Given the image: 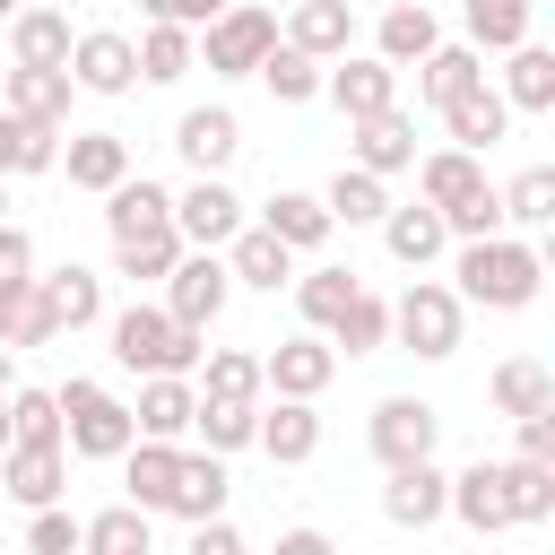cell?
I'll use <instances>...</instances> for the list:
<instances>
[{"label": "cell", "instance_id": "obj_7", "mask_svg": "<svg viewBox=\"0 0 555 555\" xmlns=\"http://www.w3.org/2000/svg\"><path fill=\"white\" fill-rule=\"evenodd\" d=\"M0 104H9L17 121H61V113H69V61H17Z\"/></svg>", "mask_w": 555, "mask_h": 555}, {"label": "cell", "instance_id": "obj_44", "mask_svg": "<svg viewBox=\"0 0 555 555\" xmlns=\"http://www.w3.org/2000/svg\"><path fill=\"white\" fill-rule=\"evenodd\" d=\"M225 278H251V286H278V278H286V243H278L269 225H260V234H243V243H234V269H225Z\"/></svg>", "mask_w": 555, "mask_h": 555}, {"label": "cell", "instance_id": "obj_45", "mask_svg": "<svg viewBox=\"0 0 555 555\" xmlns=\"http://www.w3.org/2000/svg\"><path fill=\"white\" fill-rule=\"evenodd\" d=\"M468 35L477 43H520L529 35V0H468Z\"/></svg>", "mask_w": 555, "mask_h": 555}, {"label": "cell", "instance_id": "obj_30", "mask_svg": "<svg viewBox=\"0 0 555 555\" xmlns=\"http://www.w3.org/2000/svg\"><path fill=\"white\" fill-rule=\"evenodd\" d=\"M494 408H503V416H529V408H555V382H546V364H529V356H512V364L494 373Z\"/></svg>", "mask_w": 555, "mask_h": 555}, {"label": "cell", "instance_id": "obj_3", "mask_svg": "<svg viewBox=\"0 0 555 555\" xmlns=\"http://www.w3.org/2000/svg\"><path fill=\"white\" fill-rule=\"evenodd\" d=\"M61 399V416H69V442L87 451V460H113V451H130V408L121 399H104L95 382H69V390H52Z\"/></svg>", "mask_w": 555, "mask_h": 555}, {"label": "cell", "instance_id": "obj_43", "mask_svg": "<svg viewBox=\"0 0 555 555\" xmlns=\"http://www.w3.org/2000/svg\"><path fill=\"white\" fill-rule=\"evenodd\" d=\"M546 512H555V468L520 451L512 460V520H546Z\"/></svg>", "mask_w": 555, "mask_h": 555}, {"label": "cell", "instance_id": "obj_2", "mask_svg": "<svg viewBox=\"0 0 555 555\" xmlns=\"http://www.w3.org/2000/svg\"><path fill=\"white\" fill-rule=\"evenodd\" d=\"M460 295H477V304H529L538 295V251L529 243H503V234H468Z\"/></svg>", "mask_w": 555, "mask_h": 555}, {"label": "cell", "instance_id": "obj_5", "mask_svg": "<svg viewBox=\"0 0 555 555\" xmlns=\"http://www.w3.org/2000/svg\"><path fill=\"white\" fill-rule=\"evenodd\" d=\"M269 43H278V17L269 9H217L208 17V69H251Z\"/></svg>", "mask_w": 555, "mask_h": 555}, {"label": "cell", "instance_id": "obj_20", "mask_svg": "<svg viewBox=\"0 0 555 555\" xmlns=\"http://www.w3.org/2000/svg\"><path fill=\"white\" fill-rule=\"evenodd\" d=\"M330 95H338L347 121H356V113H382V104H399V69H390V61H347V69L330 78Z\"/></svg>", "mask_w": 555, "mask_h": 555}, {"label": "cell", "instance_id": "obj_59", "mask_svg": "<svg viewBox=\"0 0 555 555\" xmlns=\"http://www.w3.org/2000/svg\"><path fill=\"white\" fill-rule=\"evenodd\" d=\"M0 208H9V191H0Z\"/></svg>", "mask_w": 555, "mask_h": 555}, {"label": "cell", "instance_id": "obj_37", "mask_svg": "<svg viewBox=\"0 0 555 555\" xmlns=\"http://www.w3.org/2000/svg\"><path fill=\"white\" fill-rule=\"evenodd\" d=\"M546 95H555V52L520 43V52H512V78H503V104H529V113H538Z\"/></svg>", "mask_w": 555, "mask_h": 555}, {"label": "cell", "instance_id": "obj_29", "mask_svg": "<svg viewBox=\"0 0 555 555\" xmlns=\"http://www.w3.org/2000/svg\"><path fill=\"white\" fill-rule=\"evenodd\" d=\"M347 35H356L347 0H304L295 26H286V43H304V52H347Z\"/></svg>", "mask_w": 555, "mask_h": 555}, {"label": "cell", "instance_id": "obj_27", "mask_svg": "<svg viewBox=\"0 0 555 555\" xmlns=\"http://www.w3.org/2000/svg\"><path fill=\"white\" fill-rule=\"evenodd\" d=\"M165 503L173 512H217L225 503V468H217V451H199V460H173V486H165Z\"/></svg>", "mask_w": 555, "mask_h": 555}, {"label": "cell", "instance_id": "obj_28", "mask_svg": "<svg viewBox=\"0 0 555 555\" xmlns=\"http://www.w3.org/2000/svg\"><path fill=\"white\" fill-rule=\"evenodd\" d=\"M416 182H425V199H434V208H460L468 191H486V173H477V156H468V147L425 156V173H416Z\"/></svg>", "mask_w": 555, "mask_h": 555}, {"label": "cell", "instance_id": "obj_10", "mask_svg": "<svg viewBox=\"0 0 555 555\" xmlns=\"http://www.w3.org/2000/svg\"><path fill=\"white\" fill-rule=\"evenodd\" d=\"M373 451L399 468V460H425L434 451V408L425 399H382L373 408Z\"/></svg>", "mask_w": 555, "mask_h": 555}, {"label": "cell", "instance_id": "obj_46", "mask_svg": "<svg viewBox=\"0 0 555 555\" xmlns=\"http://www.w3.org/2000/svg\"><path fill=\"white\" fill-rule=\"evenodd\" d=\"M503 217H520V225H546V217H555V173H546V165H529V173L503 191Z\"/></svg>", "mask_w": 555, "mask_h": 555}, {"label": "cell", "instance_id": "obj_58", "mask_svg": "<svg viewBox=\"0 0 555 555\" xmlns=\"http://www.w3.org/2000/svg\"><path fill=\"white\" fill-rule=\"evenodd\" d=\"M0 17H17V0H0Z\"/></svg>", "mask_w": 555, "mask_h": 555}, {"label": "cell", "instance_id": "obj_56", "mask_svg": "<svg viewBox=\"0 0 555 555\" xmlns=\"http://www.w3.org/2000/svg\"><path fill=\"white\" fill-rule=\"evenodd\" d=\"M0 442H9V399H0Z\"/></svg>", "mask_w": 555, "mask_h": 555}, {"label": "cell", "instance_id": "obj_55", "mask_svg": "<svg viewBox=\"0 0 555 555\" xmlns=\"http://www.w3.org/2000/svg\"><path fill=\"white\" fill-rule=\"evenodd\" d=\"M199 555H234V529H225V520H208V512H199Z\"/></svg>", "mask_w": 555, "mask_h": 555}, {"label": "cell", "instance_id": "obj_14", "mask_svg": "<svg viewBox=\"0 0 555 555\" xmlns=\"http://www.w3.org/2000/svg\"><path fill=\"white\" fill-rule=\"evenodd\" d=\"M451 503H460L468 529H503V520H512V468H503V460H477V468L451 486Z\"/></svg>", "mask_w": 555, "mask_h": 555}, {"label": "cell", "instance_id": "obj_53", "mask_svg": "<svg viewBox=\"0 0 555 555\" xmlns=\"http://www.w3.org/2000/svg\"><path fill=\"white\" fill-rule=\"evenodd\" d=\"M147 17H173V26H191V17H217L225 0H139Z\"/></svg>", "mask_w": 555, "mask_h": 555}, {"label": "cell", "instance_id": "obj_50", "mask_svg": "<svg viewBox=\"0 0 555 555\" xmlns=\"http://www.w3.org/2000/svg\"><path fill=\"white\" fill-rule=\"evenodd\" d=\"M494 217H503V199H494V191H468L460 208H442V225H460V234H494Z\"/></svg>", "mask_w": 555, "mask_h": 555}, {"label": "cell", "instance_id": "obj_26", "mask_svg": "<svg viewBox=\"0 0 555 555\" xmlns=\"http://www.w3.org/2000/svg\"><path fill=\"white\" fill-rule=\"evenodd\" d=\"M330 225H338V217H330V208H321L312 191H278V199H269V234H278L286 251H304V243H321Z\"/></svg>", "mask_w": 555, "mask_h": 555}, {"label": "cell", "instance_id": "obj_15", "mask_svg": "<svg viewBox=\"0 0 555 555\" xmlns=\"http://www.w3.org/2000/svg\"><path fill=\"white\" fill-rule=\"evenodd\" d=\"M330 373H338V356H330L321 338H286V347H278V356L260 364V382H278L286 399H312V390H321Z\"/></svg>", "mask_w": 555, "mask_h": 555}, {"label": "cell", "instance_id": "obj_24", "mask_svg": "<svg viewBox=\"0 0 555 555\" xmlns=\"http://www.w3.org/2000/svg\"><path fill=\"white\" fill-rule=\"evenodd\" d=\"M130 173V147L113 139V130H78L69 139V182H87V191H113Z\"/></svg>", "mask_w": 555, "mask_h": 555}, {"label": "cell", "instance_id": "obj_23", "mask_svg": "<svg viewBox=\"0 0 555 555\" xmlns=\"http://www.w3.org/2000/svg\"><path fill=\"white\" fill-rule=\"evenodd\" d=\"M251 69L269 78V95H278V104H304V95L321 87V52H304V43H269Z\"/></svg>", "mask_w": 555, "mask_h": 555}, {"label": "cell", "instance_id": "obj_35", "mask_svg": "<svg viewBox=\"0 0 555 555\" xmlns=\"http://www.w3.org/2000/svg\"><path fill=\"white\" fill-rule=\"evenodd\" d=\"M191 69V35L173 26V17H156L147 35H139V78H182Z\"/></svg>", "mask_w": 555, "mask_h": 555}, {"label": "cell", "instance_id": "obj_49", "mask_svg": "<svg viewBox=\"0 0 555 555\" xmlns=\"http://www.w3.org/2000/svg\"><path fill=\"white\" fill-rule=\"evenodd\" d=\"M295 295H304V321H330V312H338V304L356 295V269H312V278H304Z\"/></svg>", "mask_w": 555, "mask_h": 555}, {"label": "cell", "instance_id": "obj_18", "mask_svg": "<svg viewBox=\"0 0 555 555\" xmlns=\"http://www.w3.org/2000/svg\"><path fill=\"white\" fill-rule=\"evenodd\" d=\"M251 434L269 442V460H312V442H321V416H312L304 399H278V408H260V416H251Z\"/></svg>", "mask_w": 555, "mask_h": 555}, {"label": "cell", "instance_id": "obj_16", "mask_svg": "<svg viewBox=\"0 0 555 555\" xmlns=\"http://www.w3.org/2000/svg\"><path fill=\"white\" fill-rule=\"evenodd\" d=\"M234 139H243V130H234V113H225V104H199V113H182V130H173V147H182L199 173H217V165L234 156Z\"/></svg>", "mask_w": 555, "mask_h": 555}, {"label": "cell", "instance_id": "obj_42", "mask_svg": "<svg viewBox=\"0 0 555 555\" xmlns=\"http://www.w3.org/2000/svg\"><path fill=\"white\" fill-rule=\"evenodd\" d=\"M9 434L17 442H61V399L52 390H9Z\"/></svg>", "mask_w": 555, "mask_h": 555}, {"label": "cell", "instance_id": "obj_1", "mask_svg": "<svg viewBox=\"0 0 555 555\" xmlns=\"http://www.w3.org/2000/svg\"><path fill=\"white\" fill-rule=\"evenodd\" d=\"M113 356H121L130 373H182V364L199 356V330L173 321L165 304H130V312L113 321Z\"/></svg>", "mask_w": 555, "mask_h": 555}, {"label": "cell", "instance_id": "obj_34", "mask_svg": "<svg viewBox=\"0 0 555 555\" xmlns=\"http://www.w3.org/2000/svg\"><path fill=\"white\" fill-rule=\"evenodd\" d=\"M251 399H191V425L208 434V451H234V442H251Z\"/></svg>", "mask_w": 555, "mask_h": 555}, {"label": "cell", "instance_id": "obj_21", "mask_svg": "<svg viewBox=\"0 0 555 555\" xmlns=\"http://www.w3.org/2000/svg\"><path fill=\"white\" fill-rule=\"evenodd\" d=\"M35 295L52 304V330H78V321H95V304H104V286H95L78 260H69V269H43V278H35Z\"/></svg>", "mask_w": 555, "mask_h": 555}, {"label": "cell", "instance_id": "obj_13", "mask_svg": "<svg viewBox=\"0 0 555 555\" xmlns=\"http://www.w3.org/2000/svg\"><path fill=\"white\" fill-rule=\"evenodd\" d=\"M442 121H451V139H460V147H494V139H503V121H512V104L477 78V87L442 95Z\"/></svg>", "mask_w": 555, "mask_h": 555}, {"label": "cell", "instance_id": "obj_54", "mask_svg": "<svg viewBox=\"0 0 555 555\" xmlns=\"http://www.w3.org/2000/svg\"><path fill=\"white\" fill-rule=\"evenodd\" d=\"M17 147H26V121L0 104V173H17Z\"/></svg>", "mask_w": 555, "mask_h": 555}, {"label": "cell", "instance_id": "obj_32", "mask_svg": "<svg viewBox=\"0 0 555 555\" xmlns=\"http://www.w3.org/2000/svg\"><path fill=\"white\" fill-rule=\"evenodd\" d=\"M0 338H9V347L52 338V304L35 295V278H26V286H0Z\"/></svg>", "mask_w": 555, "mask_h": 555}, {"label": "cell", "instance_id": "obj_51", "mask_svg": "<svg viewBox=\"0 0 555 555\" xmlns=\"http://www.w3.org/2000/svg\"><path fill=\"white\" fill-rule=\"evenodd\" d=\"M26 546H35V555H69V546H78V520H69V512H35Z\"/></svg>", "mask_w": 555, "mask_h": 555}, {"label": "cell", "instance_id": "obj_36", "mask_svg": "<svg viewBox=\"0 0 555 555\" xmlns=\"http://www.w3.org/2000/svg\"><path fill=\"white\" fill-rule=\"evenodd\" d=\"M477 78H486V61H477V52H460V43H434V52H425V78H416V87H425V95L442 104V95H460V87H477Z\"/></svg>", "mask_w": 555, "mask_h": 555}, {"label": "cell", "instance_id": "obj_11", "mask_svg": "<svg viewBox=\"0 0 555 555\" xmlns=\"http://www.w3.org/2000/svg\"><path fill=\"white\" fill-rule=\"evenodd\" d=\"M0 486L17 494V503H52L61 494V442H0Z\"/></svg>", "mask_w": 555, "mask_h": 555}, {"label": "cell", "instance_id": "obj_8", "mask_svg": "<svg viewBox=\"0 0 555 555\" xmlns=\"http://www.w3.org/2000/svg\"><path fill=\"white\" fill-rule=\"evenodd\" d=\"M165 278H173V295H165V312H173V321H191V330H199V321H217V304H225V260H217L208 243H199V260H173Z\"/></svg>", "mask_w": 555, "mask_h": 555}, {"label": "cell", "instance_id": "obj_25", "mask_svg": "<svg viewBox=\"0 0 555 555\" xmlns=\"http://www.w3.org/2000/svg\"><path fill=\"white\" fill-rule=\"evenodd\" d=\"M130 425H139V434H182V425H191V382H182V373H147Z\"/></svg>", "mask_w": 555, "mask_h": 555}, {"label": "cell", "instance_id": "obj_40", "mask_svg": "<svg viewBox=\"0 0 555 555\" xmlns=\"http://www.w3.org/2000/svg\"><path fill=\"white\" fill-rule=\"evenodd\" d=\"M321 208L356 225V217H382L390 199H382V173H373V165H356V173H338V182H330V199H321Z\"/></svg>", "mask_w": 555, "mask_h": 555}, {"label": "cell", "instance_id": "obj_41", "mask_svg": "<svg viewBox=\"0 0 555 555\" xmlns=\"http://www.w3.org/2000/svg\"><path fill=\"white\" fill-rule=\"evenodd\" d=\"M113 251H121V278H165L182 243H173V225H147V234H121Z\"/></svg>", "mask_w": 555, "mask_h": 555}, {"label": "cell", "instance_id": "obj_47", "mask_svg": "<svg viewBox=\"0 0 555 555\" xmlns=\"http://www.w3.org/2000/svg\"><path fill=\"white\" fill-rule=\"evenodd\" d=\"M330 321H338V347H382V330H390V312H382L364 286H356V295H347Z\"/></svg>", "mask_w": 555, "mask_h": 555}, {"label": "cell", "instance_id": "obj_4", "mask_svg": "<svg viewBox=\"0 0 555 555\" xmlns=\"http://www.w3.org/2000/svg\"><path fill=\"white\" fill-rule=\"evenodd\" d=\"M399 338L416 356H451L460 347V295L451 286H408L399 295Z\"/></svg>", "mask_w": 555, "mask_h": 555}, {"label": "cell", "instance_id": "obj_19", "mask_svg": "<svg viewBox=\"0 0 555 555\" xmlns=\"http://www.w3.org/2000/svg\"><path fill=\"white\" fill-rule=\"evenodd\" d=\"M382 503H390V520L425 529V520L442 512V477H434V451H425V460H399V468H390V494H382Z\"/></svg>", "mask_w": 555, "mask_h": 555}, {"label": "cell", "instance_id": "obj_12", "mask_svg": "<svg viewBox=\"0 0 555 555\" xmlns=\"http://www.w3.org/2000/svg\"><path fill=\"white\" fill-rule=\"evenodd\" d=\"M234 208H243V199H234V191H225L217 173H199V182H191V191L173 199V225H182L191 243H208V251H217V243L234 234Z\"/></svg>", "mask_w": 555, "mask_h": 555}, {"label": "cell", "instance_id": "obj_33", "mask_svg": "<svg viewBox=\"0 0 555 555\" xmlns=\"http://www.w3.org/2000/svg\"><path fill=\"white\" fill-rule=\"evenodd\" d=\"M390 251L416 269V260H434L442 251V208L425 199V208H390Z\"/></svg>", "mask_w": 555, "mask_h": 555}, {"label": "cell", "instance_id": "obj_48", "mask_svg": "<svg viewBox=\"0 0 555 555\" xmlns=\"http://www.w3.org/2000/svg\"><path fill=\"white\" fill-rule=\"evenodd\" d=\"M208 399H260V356H243V347L208 356Z\"/></svg>", "mask_w": 555, "mask_h": 555}, {"label": "cell", "instance_id": "obj_6", "mask_svg": "<svg viewBox=\"0 0 555 555\" xmlns=\"http://www.w3.org/2000/svg\"><path fill=\"white\" fill-rule=\"evenodd\" d=\"M69 69H78L95 95H121V87L139 78V43H130V35H113V26H95V35H78V43H69Z\"/></svg>", "mask_w": 555, "mask_h": 555}, {"label": "cell", "instance_id": "obj_17", "mask_svg": "<svg viewBox=\"0 0 555 555\" xmlns=\"http://www.w3.org/2000/svg\"><path fill=\"white\" fill-rule=\"evenodd\" d=\"M104 225H113V243H121V234H147V225H173V199H165L147 173H139V182L121 173L113 199H104Z\"/></svg>", "mask_w": 555, "mask_h": 555}, {"label": "cell", "instance_id": "obj_38", "mask_svg": "<svg viewBox=\"0 0 555 555\" xmlns=\"http://www.w3.org/2000/svg\"><path fill=\"white\" fill-rule=\"evenodd\" d=\"M173 460H182V451H173L165 434H147V442L130 451V503H165V486H173Z\"/></svg>", "mask_w": 555, "mask_h": 555}, {"label": "cell", "instance_id": "obj_57", "mask_svg": "<svg viewBox=\"0 0 555 555\" xmlns=\"http://www.w3.org/2000/svg\"><path fill=\"white\" fill-rule=\"evenodd\" d=\"M0 382H9V347H0Z\"/></svg>", "mask_w": 555, "mask_h": 555}, {"label": "cell", "instance_id": "obj_31", "mask_svg": "<svg viewBox=\"0 0 555 555\" xmlns=\"http://www.w3.org/2000/svg\"><path fill=\"white\" fill-rule=\"evenodd\" d=\"M78 546H104V555H147V512H139V503L95 512V520H78Z\"/></svg>", "mask_w": 555, "mask_h": 555}, {"label": "cell", "instance_id": "obj_52", "mask_svg": "<svg viewBox=\"0 0 555 555\" xmlns=\"http://www.w3.org/2000/svg\"><path fill=\"white\" fill-rule=\"evenodd\" d=\"M26 278H35V243L17 225H0V286H26Z\"/></svg>", "mask_w": 555, "mask_h": 555}, {"label": "cell", "instance_id": "obj_39", "mask_svg": "<svg viewBox=\"0 0 555 555\" xmlns=\"http://www.w3.org/2000/svg\"><path fill=\"white\" fill-rule=\"evenodd\" d=\"M17 61H69V17L61 9H26L17 17Z\"/></svg>", "mask_w": 555, "mask_h": 555}, {"label": "cell", "instance_id": "obj_9", "mask_svg": "<svg viewBox=\"0 0 555 555\" xmlns=\"http://www.w3.org/2000/svg\"><path fill=\"white\" fill-rule=\"evenodd\" d=\"M356 165H373V173H399V165H416V121H408L399 104H382V113H356Z\"/></svg>", "mask_w": 555, "mask_h": 555}, {"label": "cell", "instance_id": "obj_22", "mask_svg": "<svg viewBox=\"0 0 555 555\" xmlns=\"http://www.w3.org/2000/svg\"><path fill=\"white\" fill-rule=\"evenodd\" d=\"M442 35H434V9L425 0H390L382 9V61H425Z\"/></svg>", "mask_w": 555, "mask_h": 555}]
</instances>
